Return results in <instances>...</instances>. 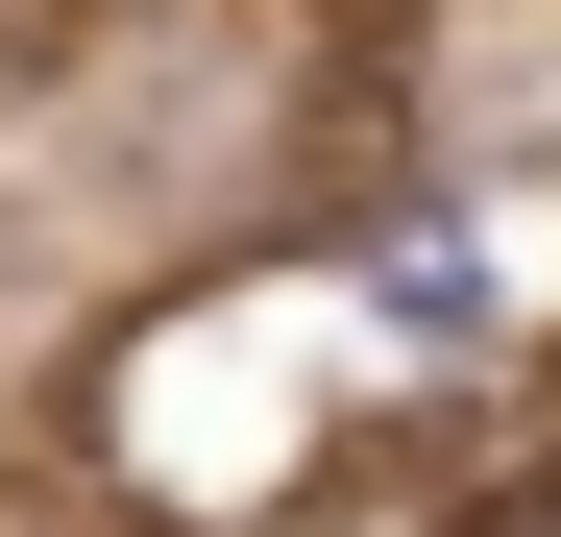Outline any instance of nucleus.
Segmentation results:
<instances>
[{
	"label": "nucleus",
	"mask_w": 561,
	"mask_h": 537,
	"mask_svg": "<svg viewBox=\"0 0 561 537\" xmlns=\"http://www.w3.org/2000/svg\"><path fill=\"white\" fill-rule=\"evenodd\" d=\"M0 537H147L123 489H73V465H0Z\"/></svg>",
	"instance_id": "f257e3e1"
},
{
	"label": "nucleus",
	"mask_w": 561,
	"mask_h": 537,
	"mask_svg": "<svg viewBox=\"0 0 561 537\" xmlns=\"http://www.w3.org/2000/svg\"><path fill=\"white\" fill-rule=\"evenodd\" d=\"M439 537H561V439H513V465H489V489H463Z\"/></svg>",
	"instance_id": "f03ea898"
}]
</instances>
